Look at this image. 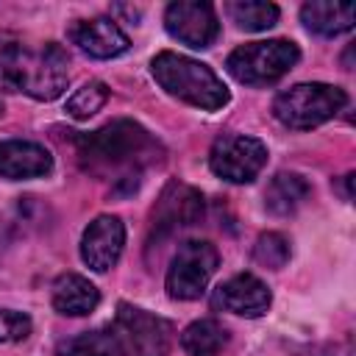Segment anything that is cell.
Returning a JSON list of instances; mask_svg holds the SVG:
<instances>
[{
  "mask_svg": "<svg viewBox=\"0 0 356 356\" xmlns=\"http://www.w3.org/2000/svg\"><path fill=\"white\" fill-rule=\"evenodd\" d=\"M75 145L83 170L117 181L139 178L147 164H156L164 156L156 136L134 120H114L92 134H78Z\"/></svg>",
  "mask_w": 356,
  "mask_h": 356,
  "instance_id": "obj_1",
  "label": "cell"
},
{
  "mask_svg": "<svg viewBox=\"0 0 356 356\" xmlns=\"http://www.w3.org/2000/svg\"><path fill=\"white\" fill-rule=\"evenodd\" d=\"M70 81V56L56 42L0 33V89L33 100H56Z\"/></svg>",
  "mask_w": 356,
  "mask_h": 356,
  "instance_id": "obj_2",
  "label": "cell"
},
{
  "mask_svg": "<svg viewBox=\"0 0 356 356\" xmlns=\"http://www.w3.org/2000/svg\"><path fill=\"white\" fill-rule=\"evenodd\" d=\"M150 72L170 97H178L195 108L217 111L228 103V89L217 78V72L189 56L164 50L150 61Z\"/></svg>",
  "mask_w": 356,
  "mask_h": 356,
  "instance_id": "obj_3",
  "label": "cell"
},
{
  "mask_svg": "<svg viewBox=\"0 0 356 356\" xmlns=\"http://www.w3.org/2000/svg\"><path fill=\"white\" fill-rule=\"evenodd\" d=\"M348 103L345 89L331 83H295L275 95L273 117L292 131H312L328 122Z\"/></svg>",
  "mask_w": 356,
  "mask_h": 356,
  "instance_id": "obj_4",
  "label": "cell"
},
{
  "mask_svg": "<svg viewBox=\"0 0 356 356\" xmlns=\"http://www.w3.org/2000/svg\"><path fill=\"white\" fill-rule=\"evenodd\" d=\"M300 58V50L289 39H267L239 44L228 58L225 70L245 86H270L281 81Z\"/></svg>",
  "mask_w": 356,
  "mask_h": 356,
  "instance_id": "obj_5",
  "label": "cell"
},
{
  "mask_svg": "<svg viewBox=\"0 0 356 356\" xmlns=\"http://www.w3.org/2000/svg\"><path fill=\"white\" fill-rule=\"evenodd\" d=\"M220 253L206 239H186L178 245L170 267H167V295L175 300H197L211 275L217 273Z\"/></svg>",
  "mask_w": 356,
  "mask_h": 356,
  "instance_id": "obj_6",
  "label": "cell"
},
{
  "mask_svg": "<svg viewBox=\"0 0 356 356\" xmlns=\"http://www.w3.org/2000/svg\"><path fill=\"white\" fill-rule=\"evenodd\" d=\"M267 164V145L245 134H222L209 150V167L231 184H250Z\"/></svg>",
  "mask_w": 356,
  "mask_h": 356,
  "instance_id": "obj_7",
  "label": "cell"
},
{
  "mask_svg": "<svg viewBox=\"0 0 356 356\" xmlns=\"http://www.w3.org/2000/svg\"><path fill=\"white\" fill-rule=\"evenodd\" d=\"M111 331L117 339V356H167L170 350L167 323L145 309L120 303Z\"/></svg>",
  "mask_w": 356,
  "mask_h": 356,
  "instance_id": "obj_8",
  "label": "cell"
},
{
  "mask_svg": "<svg viewBox=\"0 0 356 356\" xmlns=\"http://www.w3.org/2000/svg\"><path fill=\"white\" fill-rule=\"evenodd\" d=\"M203 217V195L181 181H170L150 217V242H161Z\"/></svg>",
  "mask_w": 356,
  "mask_h": 356,
  "instance_id": "obj_9",
  "label": "cell"
},
{
  "mask_svg": "<svg viewBox=\"0 0 356 356\" xmlns=\"http://www.w3.org/2000/svg\"><path fill=\"white\" fill-rule=\"evenodd\" d=\"M164 28L172 39H178L186 47L206 50L220 36V19L214 14L211 3L200 0H178L170 3L164 11Z\"/></svg>",
  "mask_w": 356,
  "mask_h": 356,
  "instance_id": "obj_10",
  "label": "cell"
},
{
  "mask_svg": "<svg viewBox=\"0 0 356 356\" xmlns=\"http://www.w3.org/2000/svg\"><path fill=\"white\" fill-rule=\"evenodd\" d=\"M122 248H125V225L114 214L95 217L81 236V259L95 273L111 270L120 261Z\"/></svg>",
  "mask_w": 356,
  "mask_h": 356,
  "instance_id": "obj_11",
  "label": "cell"
},
{
  "mask_svg": "<svg viewBox=\"0 0 356 356\" xmlns=\"http://www.w3.org/2000/svg\"><path fill=\"white\" fill-rule=\"evenodd\" d=\"M270 303H273V295L267 284L250 273L231 275L211 295V306L217 312H228L239 317H261L270 309Z\"/></svg>",
  "mask_w": 356,
  "mask_h": 356,
  "instance_id": "obj_12",
  "label": "cell"
},
{
  "mask_svg": "<svg viewBox=\"0 0 356 356\" xmlns=\"http://www.w3.org/2000/svg\"><path fill=\"white\" fill-rule=\"evenodd\" d=\"M67 36L78 50H83L92 58H117L131 47V42L122 33V28L108 17L75 19L67 28Z\"/></svg>",
  "mask_w": 356,
  "mask_h": 356,
  "instance_id": "obj_13",
  "label": "cell"
},
{
  "mask_svg": "<svg viewBox=\"0 0 356 356\" xmlns=\"http://www.w3.org/2000/svg\"><path fill=\"white\" fill-rule=\"evenodd\" d=\"M53 170V156L44 145L28 139H6L0 142V175L8 181L42 178Z\"/></svg>",
  "mask_w": 356,
  "mask_h": 356,
  "instance_id": "obj_14",
  "label": "cell"
},
{
  "mask_svg": "<svg viewBox=\"0 0 356 356\" xmlns=\"http://www.w3.org/2000/svg\"><path fill=\"white\" fill-rule=\"evenodd\" d=\"M100 303V292L97 286L78 275V273H64L56 278L53 284V309L64 317H83L92 314Z\"/></svg>",
  "mask_w": 356,
  "mask_h": 356,
  "instance_id": "obj_15",
  "label": "cell"
},
{
  "mask_svg": "<svg viewBox=\"0 0 356 356\" xmlns=\"http://www.w3.org/2000/svg\"><path fill=\"white\" fill-rule=\"evenodd\" d=\"M300 22L317 36H339L353 28V3L309 0L300 6Z\"/></svg>",
  "mask_w": 356,
  "mask_h": 356,
  "instance_id": "obj_16",
  "label": "cell"
},
{
  "mask_svg": "<svg viewBox=\"0 0 356 356\" xmlns=\"http://www.w3.org/2000/svg\"><path fill=\"white\" fill-rule=\"evenodd\" d=\"M309 195H312V184L300 172H278L267 184L264 206H267V211L286 217V214H295L309 200Z\"/></svg>",
  "mask_w": 356,
  "mask_h": 356,
  "instance_id": "obj_17",
  "label": "cell"
},
{
  "mask_svg": "<svg viewBox=\"0 0 356 356\" xmlns=\"http://www.w3.org/2000/svg\"><path fill=\"white\" fill-rule=\"evenodd\" d=\"M228 342V331L220 320H195L181 334V348L186 356H220Z\"/></svg>",
  "mask_w": 356,
  "mask_h": 356,
  "instance_id": "obj_18",
  "label": "cell"
},
{
  "mask_svg": "<svg viewBox=\"0 0 356 356\" xmlns=\"http://www.w3.org/2000/svg\"><path fill=\"white\" fill-rule=\"evenodd\" d=\"M56 353L58 356H117V339L111 325H106V328L83 331L78 337L58 342Z\"/></svg>",
  "mask_w": 356,
  "mask_h": 356,
  "instance_id": "obj_19",
  "label": "cell"
},
{
  "mask_svg": "<svg viewBox=\"0 0 356 356\" xmlns=\"http://www.w3.org/2000/svg\"><path fill=\"white\" fill-rule=\"evenodd\" d=\"M228 14L245 31H267L278 22V6L275 3H261V0L228 3Z\"/></svg>",
  "mask_w": 356,
  "mask_h": 356,
  "instance_id": "obj_20",
  "label": "cell"
},
{
  "mask_svg": "<svg viewBox=\"0 0 356 356\" xmlns=\"http://www.w3.org/2000/svg\"><path fill=\"white\" fill-rule=\"evenodd\" d=\"M106 100H108V86L100 81H89L81 89H75V95L67 100V114L75 120H89L103 108Z\"/></svg>",
  "mask_w": 356,
  "mask_h": 356,
  "instance_id": "obj_21",
  "label": "cell"
},
{
  "mask_svg": "<svg viewBox=\"0 0 356 356\" xmlns=\"http://www.w3.org/2000/svg\"><path fill=\"white\" fill-rule=\"evenodd\" d=\"M253 256H256L259 264H264V267H270V270H281V267L289 261V242H286V236H281V234H275V231L261 234V236L256 239Z\"/></svg>",
  "mask_w": 356,
  "mask_h": 356,
  "instance_id": "obj_22",
  "label": "cell"
},
{
  "mask_svg": "<svg viewBox=\"0 0 356 356\" xmlns=\"http://www.w3.org/2000/svg\"><path fill=\"white\" fill-rule=\"evenodd\" d=\"M31 334V317L14 309H0V345L22 342Z\"/></svg>",
  "mask_w": 356,
  "mask_h": 356,
  "instance_id": "obj_23",
  "label": "cell"
}]
</instances>
